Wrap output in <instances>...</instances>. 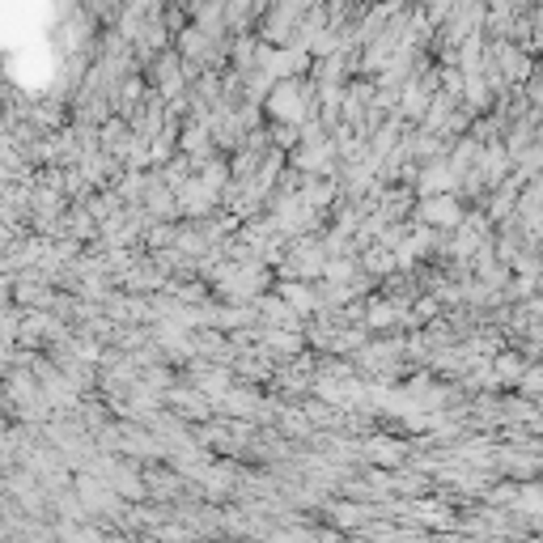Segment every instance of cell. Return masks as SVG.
Returning a JSON list of instances; mask_svg holds the SVG:
<instances>
[{
    "label": "cell",
    "instance_id": "6da1fadb",
    "mask_svg": "<svg viewBox=\"0 0 543 543\" xmlns=\"http://www.w3.org/2000/svg\"><path fill=\"white\" fill-rule=\"evenodd\" d=\"M268 115L280 119V124H289V128L306 124V119L315 115V85H306V81H297V77L276 81L268 90Z\"/></svg>",
    "mask_w": 543,
    "mask_h": 543
},
{
    "label": "cell",
    "instance_id": "7a4b0ae2",
    "mask_svg": "<svg viewBox=\"0 0 543 543\" xmlns=\"http://www.w3.org/2000/svg\"><path fill=\"white\" fill-rule=\"evenodd\" d=\"M217 285H221L229 297H251V293H259V285H263V272H259V263H225V268L217 272Z\"/></svg>",
    "mask_w": 543,
    "mask_h": 543
},
{
    "label": "cell",
    "instance_id": "3957f363",
    "mask_svg": "<svg viewBox=\"0 0 543 543\" xmlns=\"http://www.w3.org/2000/svg\"><path fill=\"white\" fill-rule=\"evenodd\" d=\"M280 272L285 276H319V272H327V246H306V242H293V251H289V259L280 263Z\"/></svg>",
    "mask_w": 543,
    "mask_h": 543
},
{
    "label": "cell",
    "instance_id": "277c9868",
    "mask_svg": "<svg viewBox=\"0 0 543 543\" xmlns=\"http://www.w3.org/2000/svg\"><path fill=\"white\" fill-rule=\"evenodd\" d=\"M217 192H221V187H212L204 175H200V178H187V183L178 187V204H183V212L200 217V212H208V208L217 204Z\"/></svg>",
    "mask_w": 543,
    "mask_h": 543
},
{
    "label": "cell",
    "instance_id": "5b68a950",
    "mask_svg": "<svg viewBox=\"0 0 543 543\" xmlns=\"http://www.w3.org/2000/svg\"><path fill=\"white\" fill-rule=\"evenodd\" d=\"M420 217H425L429 225H459L463 221V208H459V200H454L450 192H442V195H425Z\"/></svg>",
    "mask_w": 543,
    "mask_h": 543
},
{
    "label": "cell",
    "instance_id": "8992f818",
    "mask_svg": "<svg viewBox=\"0 0 543 543\" xmlns=\"http://www.w3.org/2000/svg\"><path fill=\"white\" fill-rule=\"evenodd\" d=\"M454 183H459V175H454L450 161H429L425 175H420V195H442V192H450Z\"/></svg>",
    "mask_w": 543,
    "mask_h": 543
},
{
    "label": "cell",
    "instance_id": "52a82bcc",
    "mask_svg": "<svg viewBox=\"0 0 543 543\" xmlns=\"http://www.w3.org/2000/svg\"><path fill=\"white\" fill-rule=\"evenodd\" d=\"M178 65H183L178 56H161V60H158V90L166 98L183 90V68H178Z\"/></svg>",
    "mask_w": 543,
    "mask_h": 543
},
{
    "label": "cell",
    "instance_id": "ba28073f",
    "mask_svg": "<svg viewBox=\"0 0 543 543\" xmlns=\"http://www.w3.org/2000/svg\"><path fill=\"white\" fill-rule=\"evenodd\" d=\"M280 297H285V302H293V315H310V310L323 302L315 289H302V285H285V289H280Z\"/></svg>",
    "mask_w": 543,
    "mask_h": 543
},
{
    "label": "cell",
    "instance_id": "9c48e42d",
    "mask_svg": "<svg viewBox=\"0 0 543 543\" xmlns=\"http://www.w3.org/2000/svg\"><path fill=\"white\" fill-rule=\"evenodd\" d=\"M522 374H527L522 357H496V378L501 383H522Z\"/></svg>",
    "mask_w": 543,
    "mask_h": 543
},
{
    "label": "cell",
    "instance_id": "30bf717a",
    "mask_svg": "<svg viewBox=\"0 0 543 543\" xmlns=\"http://www.w3.org/2000/svg\"><path fill=\"white\" fill-rule=\"evenodd\" d=\"M391 323H400L395 302H374L369 306V327H391Z\"/></svg>",
    "mask_w": 543,
    "mask_h": 543
},
{
    "label": "cell",
    "instance_id": "8fae6325",
    "mask_svg": "<svg viewBox=\"0 0 543 543\" xmlns=\"http://www.w3.org/2000/svg\"><path fill=\"white\" fill-rule=\"evenodd\" d=\"M454 4H459V0H425V13H429L433 22H442V17L454 13Z\"/></svg>",
    "mask_w": 543,
    "mask_h": 543
}]
</instances>
